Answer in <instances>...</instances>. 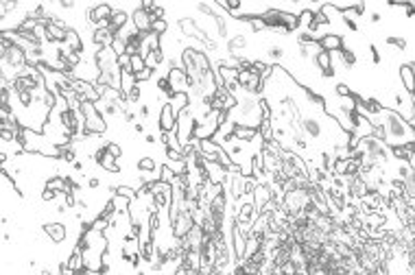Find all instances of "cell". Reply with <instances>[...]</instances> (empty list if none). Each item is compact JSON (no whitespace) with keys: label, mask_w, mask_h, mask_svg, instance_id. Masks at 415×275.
Listing matches in <instances>:
<instances>
[{"label":"cell","mask_w":415,"mask_h":275,"mask_svg":"<svg viewBox=\"0 0 415 275\" xmlns=\"http://www.w3.org/2000/svg\"><path fill=\"white\" fill-rule=\"evenodd\" d=\"M374 124V135L378 140H383L389 149H398V147H411L415 144V129L411 127V122L402 118L398 111L383 107L378 114L367 116Z\"/></svg>","instance_id":"1"},{"label":"cell","mask_w":415,"mask_h":275,"mask_svg":"<svg viewBox=\"0 0 415 275\" xmlns=\"http://www.w3.org/2000/svg\"><path fill=\"white\" fill-rule=\"evenodd\" d=\"M26 65H31L29 55L9 37L0 35V79L11 83L16 77H20V72Z\"/></svg>","instance_id":"2"},{"label":"cell","mask_w":415,"mask_h":275,"mask_svg":"<svg viewBox=\"0 0 415 275\" xmlns=\"http://www.w3.org/2000/svg\"><path fill=\"white\" fill-rule=\"evenodd\" d=\"M81 116H83V138H103L109 131V122L101 111L96 103H81Z\"/></svg>","instance_id":"3"},{"label":"cell","mask_w":415,"mask_h":275,"mask_svg":"<svg viewBox=\"0 0 415 275\" xmlns=\"http://www.w3.org/2000/svg\"><path fill=\"white\" fill-rule=\"evenodd\" d=\"M195 129H197V118L193 114V109H184L180 116H177V127H175V133L180 138L182 147L186 149L190 142L195 140Z\"/></svg>","instance_id":"4"},{"label":"cell","mask_w":415,"mask_h":275,"mask_svg":"<svg viewBox=\"0 0 415 275\" xmlns=\"http://www.w3.org/2000/svg\"><path fill=\"white\" fill-rule=\"evenodd\" d=\"M42 234L46 236V240H48L50 245L59 247L70 238V227H68V223H64V221H44Z\"/></svg>","instance_id":"5"},{"label":"cell","mask_w":415,"mask_h":275,"mask_svg":"<svg viewBox=\"0 0 415 275\" xmlns=\"http://www.w3.org/2000/svg\"><path fill=\"white\" fill-rule=\"evenodd\" d=\"M92 162H94L96 168H101L103 173H107V175H121V173H123L121 160H116V157L111 155L107 149H105V144H101V147L96 149V153H94V157H92Z\"/></svg>","instance_id":"6"},{"label":"cell","mask_w":415,"mask_h":275,"mask_svg":"<svg viewBox=\"0 0 415 275\" xmlns=\"http://www.w3.org/2000/svg\"><path fill=\"white\" fill-rule=\"evenodd\" d=\"M164 75H166V79H168L173 94H177V92H186V94H190V79H188L186 70H184L182 65H168Z\"/></svg>","instance_id":"7"},{"label":"cell","mask_w":415,"mask_h":275,"mask_svg":"<svg viewBox=\"0 0 415 275\" xmlns=\"http://www.w3.org/2000/svg\"><path fill=\"white\" fill-rule=\"evenodd\" d=\"M129 18H131V26H134L140 35H147V33H151V29H153V16H151L149 11H144L140 3H138L136 9H131Z\"/></svg>","instance_id":"8"},{"label":"cell","mask_w":415,"mask_h":275,"mask_svg":"<svg viewBox=\"0 0 415 275\" xmlns=\"http://www.w3.org/2000/svg\"><path fill=\"white\" fill-rule=\"evenodd\" d=\"M313 65H315V70H317L319 79H334L337 77V68H334V61H332L330 52L319 50L313 59Z\"/></svg>","instance_id":"9"},{"label":"cell","mask_w":415,"mask_h":275,"mask_svg":"<svg viewBox=\"0 0 415 275\" xmlns=\"http://www.w3.org/2000/svg\"><path fill=\"white\" fill-rule=\"evenodd\" d=\"M175 127H177V114L170 107V103L164 101L160 105V111H157V129L162 133H168V131H175Z\"/></svg>","instance_id":"10"},{"label":"cell","mask_w":415,"mask_h":275,"mask_svg":"<svg viewBox=\"0 0 415 275\" xmlns=\"http://www.w3.org/2000/svg\"><path fill=\"white\" fill-rule=\"evenodd\" d=\"M70 85H72V90H75V94L81 98V103L83 101H88V103H98V101H101V94L96 92L94 83L79 81V79H70Z\"/></svg>","instance_id":"11"},{"label":"cell","mask_w":415,"mask_h":275,"mask_svg":"<svg viewBox=\"0 0 415 275\" xmlns=\"http://www.w3.org/2000/svg\"><path fill=\"white\" fill-rule=\"evenodd\" d=\"M398 81L411 96L415 94V61H406L398 65Z\"/></svg>","instance_id":"12"},{"label":"cell","mask_w":415,"mask_h":275,"mask_svg":"<svg viewBox=\"0 0 415 275\" xmlns=\"http://www.w3.org/2000/svg\"><path fill=\"white\" fill-rule=\"evenodd\" d=\"M319 46H321V50H326V52H330V55H334V52H339L341 48L345 46V39L341 33H326L324 37L319 39Z\"/></svg>","instance_id":"13"},{"label":"cell","mask_w":415,"mask_h":275,"mask_svg":"<svg viewBox=\"0 0 415 275\" xmlns=\"http://www.w3.org/2000/svg\"><path fill=\"white\" fill-rule=\"evenodd\" d=\"M168 103H170V107L175 109V114L180 116L184 109L193 107V96L186 94V92H177V94H173V96L168 98Z\"/></svg>","instance_id":"14"},{"label":"cell","mask_w":415,"mask_h":275,"mask_svg":"<svg viewBox=\"0 0 415 275\" xmlns=\"http://www.w3.org/2000/svg\"><path fill=\"white\" fill-rule=\"evenodd\" d=\"M162 164L157 157L153 155H142V157H138V162H136V170H147V173H160L162 170Z\"/></svg>","instance_id":"15"},{"label":"cell","mask_w":415,"mask_h":275,"mask_svg":"<svg viewBox=\"0 0 415 275\" xmlns=\"http://www.w3.org/2000/svg\"><path fill=\"white\" fill-rule=\"evenodd\" d=\"M232 135L236 138V140H241V142H252V140H256V138L260 135V131L252 129V127H234Z\"/></svg>","instance_id":"16"},{"label":"cell","mask_w":415,"mask_h":275,"mask_svg":"<svg viewBox=\"0 0 415 275\" xmlns=\"http://www.w3.org/2000/svg\"><path fill=\"white\" fill-rule=\"evenodd\" d=\"M111 205H114L116 214H129V208H131V199L127 196H121V194H111Z\"/></svg>","instance_id":"17"},{"label":"cell","mask_w":415,"mask_h":275,"mask_svg":"<svg viewBox=\"0 0 415 275\" xmlns=\"http://www.w3.org/2000/svg\"><path fill=\"white\" fill-rule=\"evenodd\" d=\"M138 85L136 81V75L134 72H123V81H121V92H123V96H127L131 90H134Z\"/></svg>","instance_id":"18"},{"label":"cell","mask_w":415,"mask_h":275,"mask_svg":"<svg viewBox=\"0 0 415 275\" xmlns=\"http://www.w3.org/2000/svg\"><path fill=\"white\" fill-rule=\"evenodd\" d=\"M170 20L168 18H162V20H153V29H151V33H155V35H160V37H164L166 33L170 31Z\"/></svg>","instance_id":"19"},{"label":"cell","mask_w":415,"mask_h":275,"mask_svg":"<svg viewBox=\"0 0 415 275\" xmlns=\"http://www.w3.org/2000/svg\"><path fill=\"white\" fill-rule=\"evenodd\" d=\"M385 44H389V46H393V48H398V50H406V48H409V42H406L402 35H387Z\"/></svg>","instance_id":"20"},{"label":"cell","mask_w":415,"mask_h":275,"mask_svg":"<svg viewBox=\"0 0 415 275\" xmlns=\"http://www.w3.org/2000/svg\"><path fill=\"white\" fill-rule=\"evenodd\" d=\"M352 88L347 85L345 81H339V83H334V88H332V94L337 96V98H347V96H352Z\"/></svg>","instance_id":"21"},{"label":"cell","mask_w":415,"mask_h":275,"mask_svg":"<svg viewBox=\"0 0 415 275\" xmlns=\"http://www.w3.org/2000/svg\"><path fill=\"white\" fill-rule=\"evenodd\" d=\"M105 149H107L109 153L116 157V160H121V157L125 155V149H123V144H121V142H116V140H107V142H105Z\"/></svg>","instance_id":"22"},{"label":"cell","mask_w":415,"mask_h":275,"mask_svg":"<svg viewBox=\"0 0 415 275\" xmlns=\"http://www.w3.org/2000/svg\"><path fill=\"white\" fill-rule=\"evenodd\" d=\"M175 179H177V175L173 173V170H170L168 164H162V170H160V181H164V183H170V186H173Z\"/></svg>","instance_id":"23"},{"label":"cell","mask_w":415,"mask_h":275,"mask_svg":"<svg viewBox=\"0 0 415 275\" xmlns=\"http://www.w3.org/2000/svg\"><path fill=\"white\" fill-rule=\"evenodd\" d=\"M144 68H147V61H144L142 55H134V57H131V72H134V75L142 72Z\"/></svg>","instance_id":"24"},{"label":"cell","mask_w":415,"mask_h":275,"mask_svg":"<svg viewBox=\"0 0 415 275\" xmlns=\"http://www.w3.org/2000/svg\"><path fill=\"white\" fill-rule=\"evenodd\" d=\"M341 22H343V26H347V31H352V33H359V31H361L357 18H352V16H341Z\"/></svg>","instance_id":"25"},{"label":"cell","mask_w":415,"mask_h":275,"mask_svg":"<svg viewBox=\"0 0 415 275\" xmlns=\"http://www.w3.org/2000/svg\"><path fill=\"white\" fill-rule=\"evenodd\" d=\"M85 186H88V190H96V188L103 186V181H101V177L98 175H88L85 177Z\"/></svg>","instance_id":"26"},{"label":"cell","mask_w":415,"mask_h":275,"mask_svg":"<svg viewBox=\"0 0 415 275\" xmlns=\"http://www.w3.org/2000/svg\"><path fill=\"white\" fill-rule=\"evenodd\" d=\"M370 55H372V63H374V65H380V63H383V55H380V50H378L376 44H370Z\"/></svg>","instance_id":"27"},{"label":"cell","mask_w":415,"mask_h":275,"mask_svg":"<svg viewBox=\"0 0 415 275\" xmlns=\"http://www.w3.org/2000/svg\"><path fill=\"white\" fill-rule=\"evenodd\" d=\"M52 7H57V9H62V11H75L77 3H72V0H62V3H55Z\"/></svg>","instance_id":"28"},{"label":"cell","mask_w":415,"mask_h":275,"mask_svg":"<svg viewBox=\"0 0 415 275\" xmlns=\"http://www.w3.org/2000/svg\"><path fill=\"white\" fill-rule=\"evenodd\" d=\"M404 18H415V3H402Z\"/></svg>","instance_id":"29"},{"label":"cell","mask_w":415,"mask_h":275,"mask_svg":"<svg viewBox=\"0 0 415 275\" xmlns=\"http://www.w3.org/2000/svg\"><path fill=\"white\" fill-rule=\"evenodd\" d=\"M370 22L372 24H380V22H383V13H380V11H372L370 13Z\"/></svg>","instance_id":"30"},{"label":"cell","mask_w":415,"mask_h":275,"mask_svg":"<svg viewBox=\"0 0 415 275\" xmlns=\"http://www.w3.org/2000/svg\"><path fill=\"white\" fill-rule=\"evenodd\" d=\"M131 129H134V133H144V129H147V127H144V122H142V120H138Z\"/></svg>","instance_id":"31"}]
</instances>
